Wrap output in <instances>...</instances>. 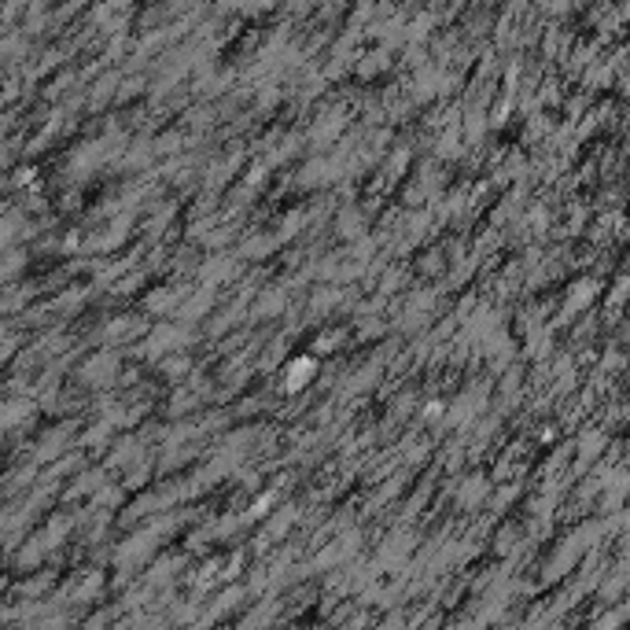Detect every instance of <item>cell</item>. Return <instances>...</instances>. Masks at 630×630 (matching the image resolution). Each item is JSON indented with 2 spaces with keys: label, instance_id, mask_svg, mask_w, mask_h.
<instances>
[{
  "label": "cell",
  "instance_id": "cell-1",
  "mask_svg": "<svg viewBox=\"0 0 630 630\" xmlns=\"http://www.w3.org/2000/svg\"><path fill=\"white\" fill-rule=\"evenodd\" d=\"M292 365H295V369H292V380H287V387L298 391V387H303V383L317 372V365H314L309 358H298V361H292Z\"/></svg>",
  "mask_w": 630,
  "mask_h": 630
}]
</instances>
